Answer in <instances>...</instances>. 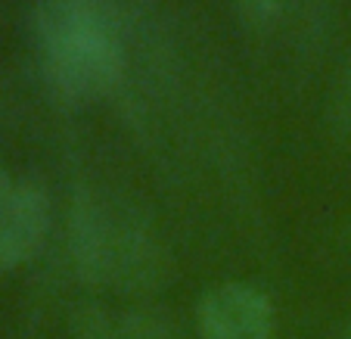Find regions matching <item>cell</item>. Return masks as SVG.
I'll return each mask as SVG.
<instances>
[{"mask_svg": "<svg viewBox=\"0 0 351 339\" xmlns=\"http://www.w3.org/2000/svg\"><path fill=\"white\" fill-rule=\"evenodd\" d=\"M47 69L69 93H103L121 75L115 25L99 0H44L34 16Z\"/></svg>", "mask_w": 351, "mask_h": 339, "instance_id": "6da1fadb", "label": "cell"}, {"mask_svg": "<svg viewBox=\"0 0 351 339\" xmlns=\"http://www.w3.org/2000/svg\"><path fill=\"white\" fill-rule=\"evenodd\" d=\"M75 259L81 271L93 280L131 283L153 271V253L146 246V239L106 215H84L78 221Z\"/></svg>", "mask_w": 351, "mask_h": 339, "instance_id": "7a4b0ae2", "label": "cell"}, {"mask_svg": "<svg viewBox=\"0 0 351 339\" xmlns=\"http://www.w3.org/2000/svg\"><path fill=\"white\" fill-rule=\"evenodd\" d=\"M199 330L206 339H271V302L243 283H224L199 302Z\"/></svg>", "mask_w": 351, "mask_h": 339, "instance_id": "3957f363", "label": "cell"}, {"mask_svg": "<svg viewBox=\"0 0 351 339\" xmlns=\"http://www.w3.org/2000/svg\"><path fill=\"white\" fill-rule=\"evenodd\" d=\"M47 231V202L34 187H13L0 200V268H13L38 249Z\"/></svg>", "mask_w": 351, "mask_h": 339, "instance_id": "277c9868", "label": "cell"}, {"mask_svg": "<svg viewBox=\"0 0 351 339\" xmlns=\"http://www.w3.org/2000/svg\"><path fill=\"white\" fill-rule=\"evenodd\" d=\"M332 125L339 134L351 137V62L345 66L342 78L336 84V97H332Z\"/></svg>", "mask_w": 351, "mask_h": 339, "instance_id": "5b68a950", "label": "cell"}, {"mask_svg": "<svg viewBox=\"0 0 351 339\" xmlns=\"http://www.w3.org/2000/svg\"><path fill=\"white\" fill-rule=\"evenodd\" d=\"M119 339H171L168 327L153 314H134L121 324Z\"/></svg>", "mask_w": 351, "mask_h": 339, "instance_id": "8992f818", "label": "cell"}, {"mask_svg": "<svg viewBox=\"0 0 351 339\" xmlns=\"http://www.w3.org/2000/svg\"><path fill=\"white\" fill-rule=\"evenodd\" d=\"M239 13H243L245 22H252V25H267L280 16L283 10V0H237Z\"/></svg>", "mask_w": 351, "mask_h": 339, "instance_id": "52a82bcc", "label": "cell"}, {"mask_svg": "<svg viewBox=\"0 0 351 339\" xmlns=\"http://www.w3.org/2000/svg\"><path fill=\"white\" fill-rule=\"evenodd\" d=\"M13 180L7 178V172H3V168H0V200H3V196H10V190H13Z\"/></svg>", "mask_w": 351, "mask_h": 339, "instance_id": "ba28073f", "label": "cell"}]
</instances>
